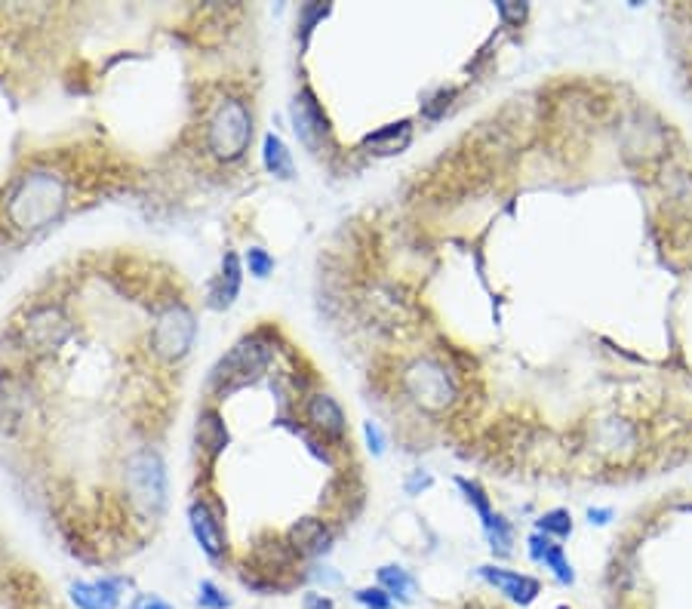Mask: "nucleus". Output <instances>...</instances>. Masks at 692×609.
Here are the masks:
<instances>
[{"label":"nucleus","instance_id":"nucleus-10","mask_svg":"<svg viewBox=\"0 0 692 609\" xmlns=\"http://www.w3.org/2000/svg\"><path fill=\"white\" fill-rule=\"evenodd\" d=\"M188 520H191V533L197 539V545L207 551L213 560L225 554V536H222V526L216 520V514L210 511L207 502H194L188 508Z\"/></svg>","mask_w":692,"mask_h":609},{"label":"nucleus","instance_id":"nucleus-6","mask_svg":"<svg viewBox=\"0 0 692 609\" xmlns=\"http://www.w3.org/2000/svg\"><path fill=\"white\" fill-rule=\"evenodd\" d=\"M406 391L410 397L425 406V410H443V406L453 403V385L446 379V373L431 360H419L406 370Z\"/></svg>","mask_w":692,"mask_h":609},{"label":"nucleus","instance_id":"nucleus-5","mask_svg":"<svg viewBox=\"0 0 692 609\" xmlns=\"http://www.w3.org/2000/svg\"><path fill=\"white\" fill-rule=\"evenodd\" d=\"M194 342V317L185 305H170L157 314L151 345L160 357H182Z\"/></svg>","mask_w":692,"mask_h":609},{"label":"nucleus","instance_id":"nucleus-12","mask_svg":"<svg viewBox=\"0 0 692 609\" xmlns=\"http://www.w3.org/2000/svg\"><path fill=\"white\" fill-rule=\"evenodd\" d=\"M308 422L314 428H320L323 434H333V437L345 434V413H342V406L330 394L311 397V403H308Z\"/></svg>","mask_w":692,"mask_h":609},{"label":"nucleus","instance_id":"nucleus-14","mask_svg":"<svg viewBox=\"0 0 692 609\" xmlns=\"http://www.w3.org/2000/svg\"><path fill=\"white\" fill-rule=\"evenodd\" d=\"M197 446H203L207 456H219L228 446V428L216 410H203L197 419Z\"/></svg>","mask_w":692,"mask_h":609},{"label":"nucleus","instance_id":"nucleus-20","mask_svg":"<svg viewBox=\"0 0 692 609\" xmlns=\"http://www.w3.org/2000/svg\"><path fill=\"white\" fill-rule=\"evenodd\" d=\"M542 563L548 566V570L563 582V585H569L573 582V566L566 563V557H563V551H560V545H548V551H545V557H542Z\"/></svg>","mask_w":692,"mask_h":609},{"label":"nucleus","instance_id":"nucleus-11","mask_svg":"<svg viewBox=\"0 0 692 609\" xmlns=\"http://www.w3.org/2000/svg\"><path fill=\"white\" fill-rule=\"evenodd\" d=\"M124 582L120 579H96V582H74L71 600L77 609H117Z\"/></svg>","mask_w":692,"mask_h":609},{"label":"nucleus","instance_id":"nucleus-17","mask_svg":"<svg viewBox=\"0 0 692 609\" xmlns=\"http://www.w3.org/2000/svg\"><path fill=\"white\" fill-rule=\"evenodd\" d=\"M262 160H265V170L277 179H293V157L287 151V145H283L280 136L268 133L265 136V145H262Z\"/></svg>","mask_w":692,"mask_h":609},{"label":"nucleus","instance_id":"nucleus-25","mask_svg":"<svg viewBox=\"0 0 692 609\" xmlns=\"http://www.w3.org/2000/svg\"><path fill=\"white\" fill-rule=\"evenodd\" d=\"M363 434H366V443H370V450L379 456V453L385 450V437H382L379 425H376V422H366V425H363Z\"/></svg>","mask_w":692,"mask_h":609},{"label":"nucleus","instance_id":"nucleus-4","mask_svg":"<svg viewBox=\"0 0 692 609\" xmlns=\"http://www.w3.org/2000/svg\"><path fill=\"white\" fill-rule=\"evenodd\" d=\"M268 360H271V351L265 342L243 339L219 360V367L213 370V382L222 391H234L240 385H247L250 379H256L268 367Z\"/></svg>","mask_w":692,"mask_h":609},{"label":"nucleus","instance_id":"nucleus-26","mask_svg":"<svg viewBox=\"0 0 692 609\" xmlns=\"http://www.w3.org/2000/svg\"><path fill=\"white\" fill-rule=\"evenodd\" d=\"M130 609H173L170 603H164L160 597H154V594H145V597H139Z\"/></svg>","mask_w":692,"mask_h":609},{"label":"nucleus","instance_id":"nucleus-29","mask_svg":"<svg viewBox=\"0 0 692 609\" xmlns=\"http://www.w3.org/2000/svg\"><path fill=\"white\" fill-rule=\"evenodd\" d=\"M499 13H502V16H508V19H523V13H526V10H523V7H520V10H511L508 4H502V7H499Z\"/></svg>","mask_w":692,"mask_h":609},{"label":"nucleus","instance_id":"nucleus-8","mask_svg":"<svg viewBox=\"0 0 692 609\" xmlns=\"http://www.w3.org/2000/svg\"><path fill=\"white\" fill-rule=\"evenodd\" d=\"M68 336V320L59 308H37L25 323V342L34 351H53Z\"/></svg>","mask_w":692,"mask_h":609},{"label":"nucleus","instance_id":"nucleus-15","mask_svg":"<svg viewBox=\"0 0 692 609\" xmlns=\"http://www.w3.org/2000/svg\"><path fill=\"white\" fill-rule=\"evenodd\" d=\"M410 136H413L410 120H400V124H388V127L370 133L363 139V145L370 151H376V154H397V151H403L406 145H410Z\"/></svg>","mask_w":692,"mask_h":609},{"label":"nucleus","instance_id":"nucleus-28","mask_svg":"<svg viewBox=\"0 0 692 609\" xmlns=\"http://www.w3.org/2000/svg\"><path fill=\"white\" fill-rule=\"evenodd\" d=\"M428 483H431V477H428V474H416V477H413L410 483H406V490H410V493H413V490H416V486H428Z\"/></svg>","mask_w":692,"mask_h":609},{"label":"nucleus","instance_id":"nucleus-3","mask_svg":"<svg viewBox=\"0 0 692 609\" xmlns=\"http://www.w3.org/2000/svg\"><path fill=\"white\" fill-rule=\"evenodd\" d=\"M127 490L142 511L157 514L167 502V471L157 453L142 450L127 462Z\"/></svg>","mask_w":692,"mask_h":609},{"label":"nucleus","instance_id":"nucleus-22","mask_svg":"<svg viewBox=\"0 0 692 609\" xmlns=\"http://www.w3.org/2000/svg\"><path fill=\"white\" fill-rule=\"evenodd\" d=\"M197 606L200 609H228L231 600L213 582H200V588H197Z\"/></svg>","mask_w":692,"mask_h":609},{"label":"nucleus","instance_id":"nucleus-7","mask_svg":"<svg viewBox=\"0 0 692 609\" xmlns=\"http://www.w3.org/2000/svg\"><path fill=\"white\" fill-rule=\"evenodd\" d=\"M290 114H293V130H296L299 142L308 151H323V145L330 142V120H327V114H323V108L311 90H302L293 99Z\"/></svg>","mask_w":692,"mask_h":609},{"label":"nucleus","instance_id":"nucleus-1","mask_svg":"<svg viewBox=\"0 0 692 609\" xmlns=\"http://www.w3.org/2000/svg\"><path fill=\"white\" fill-rule=\"evenodd\" d=\"M65 207V185L56 173H31L22 179L10 200V216L22 228H40L53 222Z\"/></svg>","mask_w":692,"mask_h":609},{"label":"nucleus","instance_id":"nucleus-18","mask_svg":"<svg viewBox=\"0 0 692 609\" xmlns=\"http://www.w3.org/2000/svg\"><path fill=\"white\" fill-rule=\"evenodd\" d=\"M379 585L388 591L391 600H413V591H416V582L413 576L403 570V566H382L379 570Z\"/></svg>","mask_w":692,"mask_h":609},{"label":"nucleus","instance_id":"nucleus-16","mask_svg":"<svg viewBox=\"0 0 692 609\" xmlns=\"http://www.w3.org/2000/svg\"><path fill=\"white\" fill-rule=\"evenodd\" d=\"M240 277H243L240 259H237L234 253H225V259H222V274H219V280L213 283V305H216V308H228V305L237 299V293H240Z\"/></svg>","mask_w":692,"mask_h":609},{"label":"nucleus","instance_id":"nucleus-21","mask_svg":"<svg viewBox=\"0 0 692 609\" xmlns=\"http://www.w3.org/2000/svg\"><path fill=\"white\" fill-rule=\"evenodd\" d=\"M539 530L545 533V536H569L573 533V517H569L566 511H551V514H545L542 520H539Z\"/></svg>","mask_w":692,"mask_h":609},{"label":"nucleus","instance_id":"nucleus-9","mask_svg":"<svg viewBox=\"0 0 692 609\" xmlns=\"http://www.w3.org/2000/svg\"><path fill=\"white\" fill-rule=\"evenodd\" d=\"M480 576L490 582L493 588H499L508 600L526 606L533 603L539 597V582L533 576H523V573H514V570H502V566H480Z\"/></svg>","mask_w":692,"mask_h":609},{"label":"nucleus","instance_id":"nucleus-13","mask_svg":"<svg viewBox=\"0 0 692 609\" xmlns=\"http://www.w3.org/2000/svg\"><path fill=\"white\" fill-rule=\"evenodd\" d=\"M290 542L302 551V554H323L330 548V530L323 526V520H299L290 530Z\"/></svg>","mask_w":692,"mask_h":609},{"label":"nucleus","instance_id":"nucleus-30","mask_svg":"<svg viewBox=\"0 0 692 609\" xmlns=\"http://www.w3.org/2000/svg\"><path fill=\"white\" fill-rule=\"evenodd\" d=\"M588 517H591V523H606V517H609V511H588Z\"/></svg>","mask_w":692,"mask_h":609},{"label":"nucleus","instance_id":"nucleus-24","mask_svg":"<svg viewBox=\"0 0 692 609\" xmlns=\"http://www.w3.org/2000/svg\"><path fill=\"white\" fill-rule=\"evenodd\" d=\"M354 597H357V603H363L366 609H391V597H388L385 588H363V591H357Z\"/></svg>","mask_w":692,"mask_h":609},{"label":"nucleus","instance_id":"nucleus-19","mask_svg":"<svg viewBox=\"0 0 692 609\" xmlns=\"http://www.w3.org/2000/svg\"><path fill=\"white\" fill-rule=\"evenodd\" d=\"M459 486H462V493H465V499L474 505V511L480 514V523L486 526L490 523L496 514H493V508H490V499H486V493L480 490V483H474V480H465V477H459Z\"/></svg>","mask_w":692,"mask_h":609},{"label":"nucleus","instance_id":"nucleus-27","mask_svg":"<svg viewBox=\"0 0 692 609\" xmlns=\"http://www.w3.org/2000/svg\"><path fill=\"white\" fill-rule=\"evenodd\" d=\"M302 609H336L330 597H323V594H308L302 600Z\"/></svg>","mask_w":692,"mask_h":609},{"label":"nucleus","instance_id":"nucleus-23","mask_svg":"<svg viewBox=\"0 0 692 609\" xmlns=\"http://www.w3.org/2000/svg\"><path fill=\"white\" fill-rule=\"evenodd\" d=\"M247 268L253 277H268L274 271V259L262 247H253V250H247Z\"/></svg>","mask_w":692,"mask_h":609},{"label":"nucleus","instance_id":"nucleus-2","mask_svg":"<svg viewBox=\"0 0 692 609\" xmlns=\"http://www.w3.org/2000/svg\"><path fill=\"white\" fill-rule=\"evenodd\" d=\"M250 139H253V117L247 105L237 99H225L210 120V136H207L210 151L222 160H234L247 151Z\"/></svg>","mask_w":692,"mask_h":609}]
</instances>
